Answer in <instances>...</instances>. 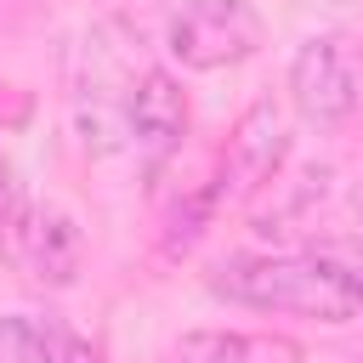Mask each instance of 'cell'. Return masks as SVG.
Here are the masks:
<instances>
[{"mask_svg":"<svg viewBox=\"0 0 363 363\" xmlns=\"http://www.w3.org/2000/svg\"><path fill=\"white\" fill-rule=\"evenodd\" d=\"M210 289L255 312H295L318 323H346L363 312V278L323 255H233L216 267Z\"/></svg>","mask_w":363,"mask_h":363,"instance_id":"1","label":"cell"},{"mask_svg":"<svg viewBox=\"0 0 363 363\" xmlns=\"http://www.w3.org/2000/svg\"><path fill=\"white\" fill-rule=\"evenodd\" d=\"M289 102L318 130L346 125L357 113V102H363L357 45L346 34H312V40H301V51L289 57Z\"/></svg>","mask_w":363,"mask_h":363,"instance_id":"2","label":"cell"},{"mask_svg":"<svg viewBox=\"0 0 363 363\" xmlns=\"http://www.w3.org/2000/svg\"><path fill=\"white\" fill-rule=\"evenodd\" d=\"M261 11L250 0H187L170 28H164V45L182 68L193 74H216V68H233L244 57H255L261 45Z\"/></svg>","mask_w":363,"mask_h":363,"instance_id":"3","label":"cell"},{"mask_svg":"<svg viewBox=\"0 0 363 363\" xmlns=\"http://www.w3.org/2000/svg\"><path fill=\"white\" fill-rule=\"evenodd\" d=\"M289 159V125H284V113L272 108V102H255V108H244V119L233 125V136H227V147H221V170H216V204L221 199H250V193H261L272 176H278V164Z\"/></svg>","mask_w":363,"mask_h":363,"instance_id":"4","label":"cell"},{"mask_svg":"<svg viewBox=\"0 0 363 363\" xmlns=\"http://www.w3.org/2000/svg\"><path fill=\"white\" fill-rule=\"evenodd\" d=\"M125 130L136 136V147L153 164L182 147V136H187V91H182V79L170 68H147L130 85V96H125Z\"/></svg>","mask_w":363,"mask_h":363,"instance_id":"5","label":"cell"},{"mask_svg":"<svg viewBox=\"0 0 363 363\" xmlns=\"http://www.w3.org/2000/svg\"><path fill=\"white\" fill-rule=\"evenodd\" d=\"M79 250H85V238H79V227H74L68 210H57V204H28V216H23V227H17V238H11L6 255L23 261L40 284H74Z\"/></svg>","mask_w":363,"mask_h":363,"instance_id":"6","label":"cell"},{"mask_svg":"<svg viewBox=\"0 0 363 363\" xmlns=\"http://www.w3.org/2000/svg\"><path fill=\"white\" fill-rule=\"evenodd\" d=\"M170 363H301L295 340L278 335H238V329H199L170 346Z\"/></svg>","mask_w":363,"mask_h":363,"instance_id":"7","label":"cell"},{"mask_svg":"<svg viewBox=\"0 0 363 363\" xmlns=\"http://www.w3.org/2000/svg\"><path fill=\"white\" fill-rule=\"evenodd\" d=\"M0 363H57L51 323H34V318H0Z\"/></svg>","mask_w":363,"mask_h":363,"instance_id":"8","label":"cell"},{"mask_svg":"<svg viewBox=\"0 0 363 363\" xmlns=\"http://www.w3.org/2000/svg\"><path fill=\"white\" fill-rule=\"evenodd\" d=\"M23 216H28V199H23V187H17V170H11V159L0 153V250H11V238H17Z\"/></svg>","mask_w":363,"mask_h":363,"instance_id":"9","label":"cell"},{"mask_svg":"<svg viewBox=\"0 0 363 363\" xmlns=\"http://www.w3.org/2000/svg\"><path fill=\"white\" fill-rule=\"evenodd\" d=\"M357 216H363V187H357Z\"/></svg>","mask_w":363,"mask_h":363,"instance_id":"10","label":"cell"},{"mask_svg":"<svg viewBox=\"0 0 363 363\" xmlns=\"http://www.w3.org/2000/svg\"><path fill=\"white\" fill-rule=\"evenodd\" d=\"M352 363H363V357H352Z\"/></svg>","mask_w":363,"mask_h":363,"instance_id":"11","label":"cell"}]
</instances>
